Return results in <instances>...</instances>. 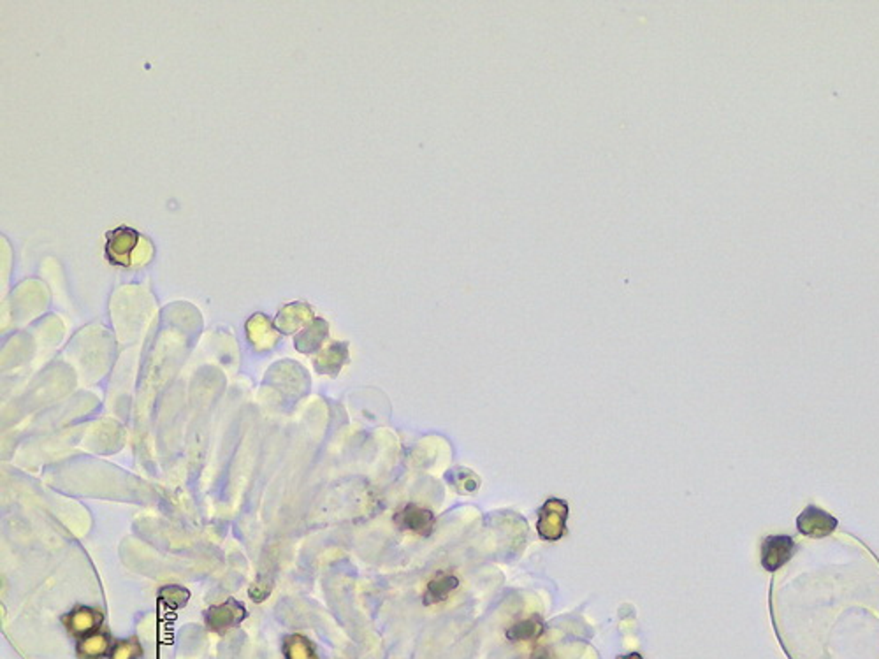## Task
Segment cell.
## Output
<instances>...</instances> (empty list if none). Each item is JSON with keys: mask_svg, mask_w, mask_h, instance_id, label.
<instances>
[{"mask_svg": "<svg viewBox=\"0 0 879 659\" xmlns=\"http://www.w3.org/2000/svg\"><path fill=\"white\" fill-rule=\"evenodd\" d=\"M568 514H570V508H568L566 501L556 500V498L548 500L541 510L539 526H537L541 539H544L548 542H556V540L563 539V535L566 533Z\"/></svg>", "mask_w": 879, "mask_h": 659, "instance_id": "cell-1", "label": "cell"}, {"mask_svg": "<svg viewBox=\"0 0 879 659\" xmlns=\"http://www.w3.org/2000/svg\"><path fill=\"white\" fill-rule=\"evenodd\" d=\"M246 616H248V612L239 601L227 600L222 605L210 607L205 612V621L212 632L222 635V633L229 632L230 628H236L237 624H241L246 619Z\"/></svg>", "mask_w": 879, "mask_h": 659, "instance_id": "cell-2", "label": "cell"}, {"mask_svg": "<svg viewBox=\"0 0 879 659\" xmlns=\"http://www.w3.org/2000/svg\"><path fill=\"white\" fill-rule=\"evenodd\" d=\"M797 530L800 535L809 539H825L837 530V519L811 505L798 516Z\"/></svg>", "mask_w": 879, "mask_h": 659, "instance_id": "cell-3", "label": "cell"}, {"mask_svg": "<svg viewBox=\"0 0 879 659\" xmlns=\"http://www.w3.org/2000/svg\"><path fill=\"white\" fill-rule=\"evenodd\" d=\"M139 241H141V236L134 229H128V227L114 229L113 232L108 234V241H106V253H108L111 262H114L118 266H125V267L130 266L132 255H134Z\"/></svg>", "mask_w": 879, "mask_h": 659, "instance_id": "cell-4", "label": "cell"}, {"mask_svg": "<svg viewBox=\"0 0 879 659\" xmlns=\"http://www.w3.org/2000/svg\"><path fill=\"white\" fill-rule=\"evenodd\" d=\"M795 554V542L788 535H770L762 542V566L767 571H777Z\"/></svg>", "mask_w": 879, "mask_h": 659, "instance_id": "cell-5", "label": "cell"}, {"mask_svg": "<svg viewBox=\"0 0 879 659\" xmlns=\"http://www.w3.org/2000/svg\"><path fill=\"white\" fill-rule=\"evenodd\" d=\"M394 521L401 530L412 531L419 537H430L433 528H435L433 512L428 508L417 507V505H407L405 508H401L396 514Z\"/></svg>", "mask_w": 879, "mask_h": 659, "instance_id": "cell-6", "label": "cell"}, {"mask_svg": "<svg viewBox=\"0 0 879 659\" xmlns=\"http://www.w3.org/2000/svg\"><path fill=\"white\" fill-rule=\"evenodd\" d=\"M103 612L90 607H78L64 617V624L67 626L69 633L78 639L97 633V630L103 626Z\"/></svg>", "mask_w": 879, "mask_h": 659, "instance_id": "cell-7", "label": "cell"}, {"mask_svg": "<svg viewBox=\"0 0 879 659\" xmlns=\"http://www.w3.org/2000/svg\"><path fill=\"white\" fill-rule=\"evenodd\" d=\"M246 336L257 352H268L278 343L280 330L266 315L259 314L246 322Z\"/></svg>", "mask_w": 879, "mask_h": 659, "instance_id": "cell-8", "label": "cell"}, {"mask_svg": "<svg viewBox=\"0 0 879 659\" xmlns=\"http://www.w3.org/2000/svg\"><path fill=\"white\" fill-rule=\"evenodd\" d=\"M315 321L314 312L308 305L305 303H292L287 305L280 310V314L275 319V328L280 332L292 334L296 330L308 328Z\"/></svg>", "mask_w": 879, "mask_h": 659, "instance_id": "cell-9", "label": "cell"}, {"mask_svg": "<svg viewBox=\"0 0 879 659\" xmlns=\"http://www.w3.org/2000/svg\"><path fill=\"white\" fill-rule=\"evenodd\" d=\"M346 343H331L317 353L315 369L324 375H338L341 366L346 362Z\"/></svg>", "mask_w": 879, "mask_h": 659, "instance_id": "cell-10", "label": "cell"}, {"mask_svg": "<svg viewBox=\"0 0 879 659\" xmlns=\"http://www.w3.org/2000/svg\"><path fill=\"white\" fill-rule=\"evenodd\" d=\"M328 332H330L328 324L323 319H315L308 328H305L296 336V341H294L296 348L303 353L319 352L323 343L328 337Z\"/></svg>", "mask_w": 879, "mask_h": 659, "instance_id": "cell-11", "label": "cell"}, {"mask_svg": "<svg viewBox=\"0 0 879 659\" xmlns=\"http://www.w3.org/2000/svg\"><path fill=\"white\" fill-rule=\"evenodd\" d=\"M459 578L450 573H439L433 577L428 584L426 594H424V605H435L445 601L454 589H457Z\"/></svg>", "mask_w": 879, "mask_h": 659, "instance_id": "cell-12", "label": "cell"}, {"mask_svg": "<svg viewBox=\"0 0 879 659\" xmlns=\"http://www.w3.org/2000/svg\"><path fill=\"white\" fill-rule=\"evenodd\" d=\"M111 639L108 633H92L89 637L80 639L76 653L82 659H99L110 653Z\"/></svg>", "mask_w": 879, "mask_h": 659, "instance_id": "cell-13", "label": "cell"}, {"mask_svg": "<svg viewBox=\"0 0 879 659\" xmlns=\"http://www.w3.org/2000/svg\"><path fill=\"white\" fill-rule=\"evenodd\" d=\"M544 633V623L541 617L523 619L507 630V637L512 642H528L537 640Z\"/></svg>", "mask_w": 879, "mask_h": 659, "instance_id": "cell-14", "label": "cell"}, {"mask_svg": "<svg viewBox=\"0 0 879 659\" xmlns=\"http://www.w3.org/2000/svg\"><path fill=\"white\" fill-rule=\"evenodd\" d=\"M287 659H317L314 644L303 635H291L284 646Z\"/></svg>", "mask_w": 879, "mask_h": 659, "instance_id": "cell-15", "label": "cell"}, {"mask_svg": "<svg viewBox=\"0 0 879 659\" xmlns=\"http://www.w3.org/2000/svg\"><path fill=\"white\" fill-rule=\"evenodd\" d=\"M160 601L169 609H182L189 603L191 593L182 585H166L160 589Z\"/></svg>", "mask_w": 879, "mask_h": 659, "instance_id": "cell-16", "label": "cell"}, {"mask_svg": "<svg viewBox=\"0 0 879 659\" xmlns=\"http://www.w3.org/2000/svg\"><path fill=\"white\" fill-rule=\"evenodd\" d=\"M143 655V647L137 639H127L118 642L111 649L110 659H139Z\"/></svg>", "mask_w": 879, "mask_h": 659, "instance_id": "cell-17", "label": "cell"}, {"mask_svg": "<svg viewBox=\"0 0 879 659\" xmlns=\"http://www.w3.org/2000/svg\"><path fill=\"white\" fill-rule=\"evenodd\" d=\"M152 250H153V248H152V243H150L146 237H141V241H139V244H137V248H136V252H134V255H132L130 266L137 267V266L146 264V262L152 259Z\"/></svg>", "mask_w": 879, "mask_h": 659, "instance_id": "cell-18", "label": "cell"}, {"mask_svg": "<svg viewBox=\"0 0 879 659\" xmlns=\"http://www.w3.org/2000/svg\"><path fill=\"white\" fill-rule=\"evenodd\" d=\"M271 589H273V584H271L268 578H259V580H255V582L252 584V587H250V598H252L255 603H261V601H264V600L269 596Z\"/></svg>", "mask_w": 879, "mask_h": 659, "instance_id": "cell-19", "label": "cell"}, {"mask_svg": "<svg viewBox=\"0 0 879 659\" xmlns=\"http://www.w3.org/2000/svg\"><path fill=\"white\" fill-rule=\"evenodd\" d=\"M477 487H478V478L471 471L464 469V478H461L455 484V489L461 492H473Z\"/></svg>", "mask_w": 879, "mask_h": 659, "instance_id": "cell-20", "label": "cell"}, {"mask_svg": "<svg viewBox=\"0 0 879 659\" xmlns=\"http://www.w3.org/2000/svg\"><path fill=\"white\" fill-rule=\"evenodd\" d=\"M530 659H556V658H554V655L550 653L549 649H546V647H541V649H535V651H533V655H532V658Z\"/></svg>", "mask_w": 879, "mask_h": 659, "instance_id": "cell-21", "label": "cell"}, {"mask_svg": "<svg viewBox=\"0 0 879 659\" xmlns=\"http://www.w3.org/2000/svg\"><path fill=\"white\" fill-rule=\"evenodd\" d=\"M618 659H644V658H642L641 655H637V653H634V655H628V656H621V658H618Z\"/></svg>", "mask_w": 879, "mask_h": 659, "instance_id": "cell-22", "label": "cell"}]
</instances>
